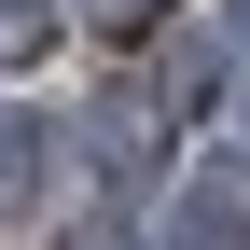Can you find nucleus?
Returning <instances> with one entry per match:
<instances>
[{
    "label": "nucleus",
    "mask_w": 250,
    "mask_h": 250,
    "mask_svg": "<svg viewBox=\"0 0 250 250\" xmlns=\"http://www.w3.org/2000/svg\"><path fill=\"white\" fill-rule=\"evenodd\" d=\"M56 181H70V125L56 111H0V223H28Z\"/></svg>",
    "instance_id": "1"
},
{
    "label": "nucleus",
    "mask_w": 250,
    "mask_h": 250,
    "mask_svg": "<svg viewBox=\"0 0 250 250\" xmlns=\"http://www.w3.org/2000/svg\"><path fill=\"white\" fill-rule=\"evenodd\" d=\"M167 250H250V167H195L167 195Z\"/></svg>",
    "instance_id": "2"
},
{
    "label": "nucleus",
    "mask_w": 250,
    "mask_h": 250,
    "mask_svg": "<svg viewBox=\"0 0 250 250\" xmlns=\"http://www.w3.org/2000/svg\"><path fill=\"white\" fill-rule=\"evenodd\" d=\"M98 139H111L98 167H125V181H139L153 153H167V98H139V83H125V98H98Z\"/></svg>",
    "instance_id": "3"
},
{
    "label": "nucleus",
    "mask_w": 250,
    "mask_h": 250,
    "mask_svg": "<svg viewBox=\"0 0 250 250\" xmlns=\"http://www.w3.org/2000/svg\"><path fill=\"white\" fill-rule=\"evenodd\" d=\"M42 42H56V0H0V70H28Z\"/></svg>",
    "instance_id": "4"
},
{
    "label": "nucleus",
    "mask_w": 250,
    "mask_h": 250,
    "mask_svg": "<svg viewBox=\"0 0 250 250\" xmlns=\"http://www.w3.org/2000/svg\"><path fill=\"white\" fill-rule=\"evenodd\" d=\"M83 28L98 42H139V28H167V0H83Z\"/></svg>",
    "instance_id": "5"
},
{
    "label": "nucleus",
    "mask_w": 250,
    "mask_h": 250,
    "mask_svg": "<svg viewBox=\"0 0 250 250\" xmlns=\"http://www.w3.org/2000/svg\"><path fill=\"white\" fill-rule=\"evenodd\" d=\"M223 14H236V28H250V0H223Z\"/></svg>",
    "instance_id": "6"
},
{
    "label": "nucleus",
    "mask_w": 250,
    "mask_h": 250,
    "mask_svg": "<svg viewBox=\"0 0 250 250\" xmlns=\"http://www.w3.org/2000/svg\"><path fill=\"white\" fill-rule=\"evenodd\" d=\"M236 125H250V98H236Z\"/></svg>",
    "instance_id": "7"
}]
</instances>
